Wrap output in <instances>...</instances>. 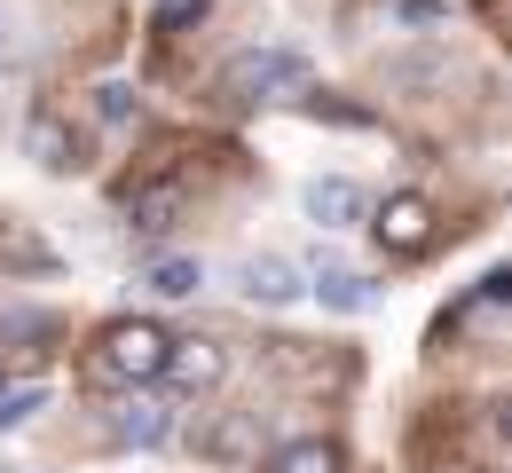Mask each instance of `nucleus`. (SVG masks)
Listing matches in <instances>:
<instances>
[{
  "instance_id": "1",
  "label": "nucleus",
  "mask_w": 512,
  "mask_h": 473,
  "mask_svg": "<svg viewBox=\"0 0 512 473\" xmlns=\"http://www.w3.org/2000/svg\"><path fill=\"white\" fill-rule=\"evenodd\" d=\"M308 87H316V71H308V56H292V48H245V56H229V71H221V95L229 103H308Z\"/></svg>"
},
{
  "instance_id": "2",
  "label": "nucleus",
  "mask_w": 512,
  "mask_h": 473,
  "mask_svg": "<svg viewBox=\"0 0 512 473\" xmlns=\"http://www.w3.org/2000/svg\"><path fill=\"white\" fill-rule=\"evenodd\" d=\"M158 363H166V332H158V324L134 316V324H111V332H103V371H111V379H134V387H142V379H158Z\"/></svg>"
},
{
  "instance_id": "3",
  "label": "nucleus",
  "mask_w": 512,
  "mask_h": 473,
  "mask_svg": "<svg viewBox=\"0 0 512 473\" xmlns=\"http://www.w3.org/2000/svg\"><path fill=\"white\" fill-rule=\"evenodd\" d=\"M300 205H308V221H316L323 237H339V229H355V221L371 213L363 182H347V174H316V182L300 190Z\"/></svg>"
},
{
  "instance_id": "4",
  "label": "nucleus",
  "mask_w": 512,
  "mask_h": 473,
  "mask_svg": "<svg viewBox=\"0 0 512 473\" xmlns=\"http://www.w3.org/2000/svg\"><path fill=\"white\" fill-rule=\"evenodd\" d=\"M158 379H174L182 395H205V387H221V379H229V355H221L213 339H166Z\"/></svg>"
},
{
  "instance_id": "5",
  "label": "nucleus",
  "mask_w": 512,
  "mask_h": 473,
  "mask_svg": "<svg viewBox=\"0 0 512 473\" xmlns=\"http://www.w3.org/2000/svg\"><path fill=\"white\" fill-rule=\"evenodd\" d=\"M371 229H379L386 253H426V245H434V205L402 190V198H386V205H379V221H371Z\"/></svg>"
},
{
  "instance_id": "6",
  "label": "nucleus",
  "mask_w": 512,
  "mask_h": 473,
  "mask_svg": "<svg viewBox=\"0 0 512 473\" xmlns=\"http://www.w3.org/2000/svg\"><path fill=\"white\" fill-rule=\"evenodd\" d=\"M237 284H245V300H253V308H292V300H308V276L292 269L284 253L245 261V269H237Z\"/></svg>"
},
{
  "instance_id": "7",
  "label": "nucleus",
  "mask_w": 512,
  "mask_h": 473,
  "mask_svg": "<svg viewBox=\"0 0 512 473\" xmlns=\"http://www.w3.org/2000/svg\"><path fill=\"white\" fill-rule=\"evenodd\" d=\"M111 434H119L127 450H166V442H174V410L158 403V395H127V403L111 410Z\"/></svg>"
},
{
  "instance_id": "8",
  "label": "nucleus",
  "mask_w": 512,
  "mask_h": 473,
  "mask_svg": "<svg viewBox=\"0 0 512 473\" xmlns=\"http://www.w3.org/2000/svg\"><path fill=\"white\" fill-rule=\"evenodd\" d=\"M308 292H316L323 308H339V316H363V308L379 300V292H371L363 276H355V269H339V261H316V276H308Z\"/></svg>"
},
{
  "instance_id": "9",
  "label": "nucleus",
  "mask_w": 512,
  "mask_h": 473,
  "mask_svg": "<svg viewBox=\"0 0 512 473\" xmlns=\"http://www.w3.org/2000/svg\"><path fill=\"white\" fill-rule=\"evenodd\" d=\"M197 450H205V458H221V466L260 458V418H221V426H205V434H197Z\"/></svg>"
},
{
  "instance_id": "10",
  "label": "nucleus",
  "mask_w": 512,
  "mask_h": 473,
  "mask_svg": "<svg viewBox=\"0 0 512 473\" xmlns=\"http://www.w3.org/2000/svg\"><path fill=\"white\" fill-rule=\"evenodd\" d=\"M24 150H32L48 174H71V166H79V150H71V135L56 119H32V127H24Z\"/></svg>"
},
{
  "instance_id": "11",
  "label": "nucleus",
  "mask_w": 512,
  "mask_h": 473,
  "mask_svg": "<svg viewBox=\"0 0 512 473\" xmlns=\"http://www.w3.org/2000/svg\"><path fill=\"white\" fill-rule=\"evenodd\" d=\"M268 473H339V450H331L323 434H308V442H284V450L268 458Z\"/></svg>"
},
{
  "instance_id": "12",
  "label": "nucleus",
  "mask_w": 512,
  "mask_h": 473,
  "mask_svg": "<svg viewBox=\"0 0 512 473\" xmlns=\"http://www.w3.org/2000/svg\"><path fill=\"white\" fill-rule=\"evenodd\" d=\"M142 284H150L158 300H190L197 284H205V269H197V261H150V269H142Z\"/></svg>"
},
{
  "instance_id": "13",
  "label": "nucleus",
  "mask_w": 512,
  "mask_h": 473,
  "mask_svg": "<svg viewBox=\"0 0 512 473\" xmlns=\"http://www.w3.org/2000/svg\"><path fill=\"white\" fill-rule=\"evenodd\" d=\"M174 213H182V190H174V182H158V190H142V198H134V229H142V237H158V229H174Z\"/></svg>"
},
{
  "instance_id": "14",
  "label": "nucleus",
  "mask_w": 512,
  "mask_h": 473,
  "mask_svg": "<svg viewBox=\"0 0 512 473\" xmlns=\"http://www.w3.org/2000/svg\"><path fill=\"white\" fill-rule=\"evenodd\" d=\"M40 403H48V387H40V379H0V434H8V426H24Z\"/></svg>"
},
{
  "instance_id": "15",
  "label": "nucleus",
  "mask_w": 512,
  "mask_h": 473,
  "mask_svg": "<svg viewBox=\"0 0 512 473\" xmlns=\"http://www.w3.org/2000/svg\"><path fill=\"white\" fill-rule=\"evenodd\" d=\"M95 119H103V127H127L134 119V87L127 79H103V87H95Z\"/></svg>"
},
{
  "instance_id": "16",
  "label": "nucleus",
  "mask_w": 512,
  "mask_h": 473,
  "mask_svg": "<svg viewBox=\"0 0 512 473\" xmlns=\"http://www.w3.org/2000/svg\"><path fill=\"white\" fill-rule=\"evenodd\" d=\"M386 16H402V24H442V0H386Z\"/></svg>"
},
{
  "instance_id": "17",
  "label": "nucleus",
  "mask_w": 512,
  "mask_h": 473,
  "mask_svg": "<svg viewBox=\"0 0 512 473\" xmlns=\"http://www.w3.org/2000/svg\"><path fill=\"white\" fill-rule=\"evenodd\" d=\"M0 64H8V24H0Z\"/></svg>"
},
{
  "instance_id": "18",
  "label": "nucleus",
  "mask_w": 512,
  "mask_h": 473,
  "mask_svg": "<svg viewBox=\"0 0 512 473\" xmlns=\"http://www.w3.org/2000/svg\"><path fill=\"white\" fill-rule=\"evenodd\" d=\"M0 473H8V466H0Z\"/></svg>"
}]
</instances>
